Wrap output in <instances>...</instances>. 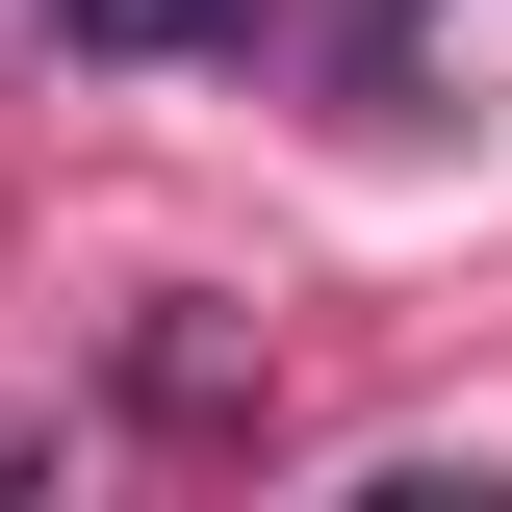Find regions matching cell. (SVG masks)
<instances>
[{
	"instance_id": "cell-1",
	"label": "cell",
	"mask_w": 512,
	"mask_h": 512,
	"mask_svg": "<svg viewBox=\"0 0 512 512\" xmlns=\"http://www.w3.org/2000/svg\"><path fill=\"white\" fill-rule=\"evenodd\" d=\"M282 0H52V52L77 77H180V52H256Z\"/></svg>"
},
{
	"instance_id": "cell-2",
	"label": "cell",
	"mask_w": 512,
	"mask_h": 512,
	"mask_svg": "<svg viewBox=\"0 0 512 512\" xmlns=\"http://www.w3.org/2000/svg\"><path fill=\"white\" fill-rule=\"evenodd\" d=\"M128 410H154V436H256V359L231 333H128Z\"/></svg>"
}]
</instances>
